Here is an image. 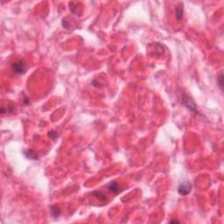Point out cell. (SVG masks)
I'll return each instance as SVG.
<instances>
[{
  "mask_svg": "<svg viewBox=\"0 0 224 224\" xmlns=\"http://www.w3.org/2000/svg\"><path fill=\"white\" fill-rule=\"evenodd\" d=\"M180 99L181 101V104H183L186 109H189L193 113H198V109H197L196 104L194 101L185 92H180Z\"/></svg>",
  "mask_w": 224,
  "mask_h": 224,
  "instance_id": "6da1fadb",
  "label": "cell"
},
{
  "mask_svg": "<svg viewBox=\"0 0 224 224\" xmlns=\"http://www.w3.org/2000/svg\"><path fill=\"white\" fill-rule=\"evenodd\" d=\"M11 69L16 75H24L26 72V64L24 60H18L11 63Z\"/></svg>",
  "mask_w": 224,
  "mask_h": 224,
  "instance_id": "7a4b0ae2",
  "label": "cell"
},
{
  "mask_svg": "<svg viewBox=\"0 0 224 224\" xmlns=\"http://www.w3.org/2000/svg\"><path fill=\"white\" fill-rule=\"evenodd\" d=\"M191 189V184L188 181H185V182H182V183H181L179 185V186H178V193L182 196H186V195L190 193Z\"/></svg>",
  "mask_w": 224,
  "mask_h": 224,
  "instance_id": "3957f363",
  "label": "cell"
},
{
  "mask_svg": "<svg viewBox=\"0 0 224 224\" xmlns=\"http://www.w3.org/2000/svg\"><path fill=\"white\" fill-rule=\"evenodd\" d=\"M106 187H107V189H108L110 193H112L115 194V195H116V194L120 192V186H119L118 182L116 181H110L109 183H108V184L106 185Z\"/></svg>",
  "mask_w": 224,
  "mask_h": 224,
  "instance_id": "277c9868",
  "label": "cell"
},
{
  "mask_svg": "<svg viewBox=\"0 0 224 224\" xmlns=\"http://www.w3.org/2000/svg\"><path fill=\"white\" fill-rule=\"evenodd\" d=\"M183 14H184V5L182 2H180L176 8V18L178 21H181L183 18Z\"/></svg>",
  "mask_w": 224,
  "mask_h": 224,
  "instance_id": "5b68a950",
  "label": "cell"
},
{
  "mask_svg": "<svg viewBox=\"0 0 224 224\" xmlns=\"http://www.w3.org/2000/svg\"><path fill=\"white\" fill-rule=\"evenodd\" d=\"M24 155L26 156V158L31 160H36L39 159L38 154L35 153L32 149H26L24 151Z\"/></svg>",
  "mask_w": 224,
  "mask_h": 224,
  "instance_id": "8992f818",
  "label": "cell"
},
{
  "mask_svg": "<svg viewBox=\"0 0 224 224\" xmlns=\"http://www.w3.org/2000/svg\"><path fill=\"white\" fill-rule=\"evenodd\" d=\"M91 195L95 197V198H96V199H98L99 201H101V202H108L107 197H106V195H105V193H103L102 191H98V190H96V191L92 192V193H91Z\"/></svg>",
  "mask_w": 224,
  "mask_h": 224,
  "instance_id": "52a82bcc",
  "label": "cell"
},
{
  "mask_svg": "<svg viewBox=\"0 0 224 224\" xmlns=\"http://www.w3.org/2000/svg\"><path fill=\"white\" fill-rule=\"evenodd\" d=\"M50 213H51L52 216H53L54 218H58V217L60 215L61 211H60V208H59L58 206L53 205V206H51V208H50Z\"/></svg>",
  "mask_w": 224,
  "mask_h": 224,
  "instance_id": "ba28073f",
  "label": "cell"
},
{
  "mask_svg": "<svg viewBox=\"0 0 224 224\" xmlns=\"http://www.w3.org/2000/svg\"><path fill=\"white\" fill-rule=\"evenodd\" d=\"M217 83L221 90H223V73L222 72H221L219 76L217 77Z\"/></svg>",
  "mask_w": 224,
  "mask_h": 224,
  "instance_id": "9c48e42d",
  "label": "cell"
},
{
  "mask_svg": "<svg viewBox=\"0 0 224 224\" xmlns=\"http://www.w3.org/2000/svg\"><path fill=\"white\" fill-rule=\"evenodd\" d=\"M48 137L52 139V140H55L56 139L57 137H59V135H58V133H57V131H55V130H51V131L48 132Z\"/></svg>",
  "mask_w": 224,
  "mask_h": 224,
  "instance_id": "30bf717a",
  "label": "cell"
},
{
  "mask_svg": "<svg viewBox=\"0 0 224 224\" xmlns=\"http://www.w3.org/2000/svg\"><path fill=\"white\" fill-rule=\"evenodd\" d=\"M61 25H62V26H63L64 28H66V29H69V27H70V24L67 21V19H66V18L62 19Z\"/></svg>",
  "mask_w": 224,
  "mask_h": 224,
  "instance_id": "8fae6325",
  "label": "cell"
},
{
  "mask_svg": "<svg viewBox=\"0 0 224 224\" xmlns=\"http://www.w3.org/2000/svg\"><path fill=\"white\" fill-rule=\"evenodd\" d=\"M28 104H29V99H28L27 97H26V98H25V100H24V104L27 105Z\"/></svg>",
  "mask_w": 224,
  "mask_h": 224,
  "instance_id": "7c38bea8",
  "label": "cell"
},
{
  "mask_svg": "<svg viewBox=\"0 0 224 224\" xmlns=\"http://www.w3.org/2000/svg\"><path fill=\"white\" fill-rule=\"evenodd\" d=\"M170 222H171V223H179L180 222H179V221H177V220H172Z\"/></svg>",
  "mask_w": 224,
  "mask_h": 224,
  "instance_id": "4fadbf2b",
  "label": "cell"
}]
</instances>
